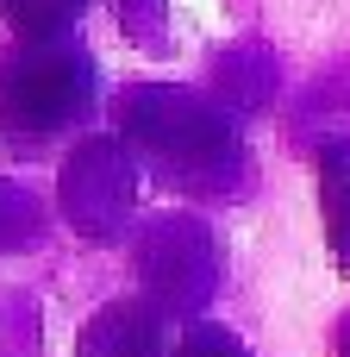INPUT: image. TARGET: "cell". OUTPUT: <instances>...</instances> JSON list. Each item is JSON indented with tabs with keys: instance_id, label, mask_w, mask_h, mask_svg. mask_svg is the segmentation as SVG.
<instances>
[{
	"instance_id": "6da1fadb",
	"label": "cell",
	"mask_w": 350,
	"mask_h": 357,
	"mask_svg": "<svg viewBox=\"0 0 350 357\" xmlns=\"http://www.w3.org/2000/svg\"><path fill=\"white\" fill-rule=\"evenodd\" d=\"M88 107V63L69 44H31L6 63L0 75V119L19 138H44L56 126H69Z\"/></svg>"
},
{
	"instance_id": "7a4b0ae2",
	"label": "cell",
	"mask_w": 350,
	"mask_h": 357,
	"mask_svg": "<svg viewBox=\"0 0 350 357\" xmlns=\"http://www.w3.org/2000/svg\"><path fill=\"white\" fill-rule=\"evenodd\" d=\"M81 357H157V320L138 307H106L88 326Z\"/></svg>"
},
{
	"instance_id": "3957f363",
	"label": "cell",
	"mask_w": 350,
	"mask_h": 357,
	"mask_svg": "<svg viewBox=\"0 0 350 357\" xmlns=\"http://www.w3.org/2000/svg\"><path fill=\"white\" fill-rule=\"evenodd\" d=\"M326 226H332V245H338V264H350V144H332L326 163Z\"/></svg>"
},
{
	"instance_id": "277c9868",
	"label": "cell",
	"mask_w": 350,
	"mask_h": 357,
	"mask_svg": "<svg viewBox=\"0 0 350 357\" xmlns=\"http://www.w3.org/2000/svg\"><path fill=\"white\" fill-rule=\"evenodd\" d=\"M81 0H0V13L25 31V38H56L69 19H75Z\"/></svg>"
},
{
	"instance_id": "5b68a950",
	"label": "cell",
	"mask_w": 350,
	"mask_h": 357,
	"mask_svg": "<svg viewBox=\"0 0 350 357\" xmlns=\"http://www.w3.org/2000/svg\"><path fill=\"white\" fill-rule=\"evenodd\" d=\"M175 357H250V351H244L225 326H194V333H188V345H182Z\"/></svg>"
},
{
	"instance_id": "8992f818",
	"label": "cell",
	"mask_w": 350,
	"mask_h": 357,
	"mask_svg": "<svg viewBox=\"0 0 350 357\" xmlns=\"http://www.w3.org/2000/svg\"><path fill=\"white\" fill-rule=\"evenodd\" d=\"M338 357H350V320H344V333H338Z\"/></svg>"
}]
</instances>
